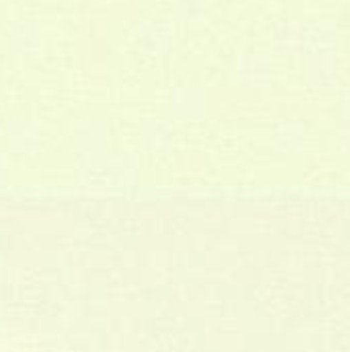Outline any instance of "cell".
Returning a JSON list of instances; mask_svg holds the SVG:
<instances>
[{
  "label": "cell",
  "mask_w": 350,
  "mask_h": 352,
  "mask_svg": "<svg viewBox=\"0 0 350 352\" xmlns=\"http://www.w3.org/2000/svg\"><path fill=\"white\" fill-rule=\"evenodd\" d=\"M179 43L177 25L167 16H146L136 23L132 33L134 50L151 60H163L175 54Z\"/></svg>",
  "instance_id": "1"
},
{
  "label": "cell",
  "mask_w": 350,
  "mask_h": 352,
  "mask_svg": "<svg viewBox=\"0 0 350 352\" xmlns=\"http://www.w3.org/2000/svg\"><path fill=\"white\" fill-rule=\"evenodd\" d=\"M2 45L10 58L33 60L45 52L47 33L43 25L35 19H12L2 29Z\"/></svg>",
  "instance_id": "2"
},
{
  "label": "cell",
  "mask_w": 350,
  "mask_h": 352,
  "mask_svg": "<svg viewBox=\"0 0 350 352\" xmlns=\"http://www.w3.org/2000/svg\"><path fill=\"white\" fill-rule=\"evenodd\" d=\"M167 19L177 27H196L208 19V0H165Z\"/></svg>",
  "instance_id": "4"
},
{
  "label": "cell",
  "mask_w": 350,
  "mask_h": 352,
  "mask_svg": "<svg viewBox=\"0 0 350 352\" xmlns=\"http://www.w3.org/2000/svg\"><path fill=\"white\" fill-rule=\"evenodd\" d=\"M206 103H208L206 93L202 91V87H194V85H179L169 95V111L175 118H184V120L202 116L206 111Z\"/></svg>",
  "instance_id": "3"
}]
</instances>
